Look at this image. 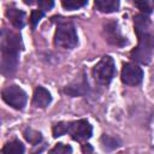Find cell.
Masks as SVG:
<instances>
[{
    "instance_id": "17",
    "label": "cell",
    "mask_w": 154,
    "mask_h": 154,
    "mask_svg": "<svg viewBox=\"0 0 154 154\" xmlns=\"http://www.w3.org/2000/svg\"><path fill=\"white\" fill-rule=\"evenodd\" d=\"M67 125H69V122H58V123H55L52 128L53 137L58 138V137L67 134Z\"/></svg>"
},
{
    "instance_id": "2",
    "label": "cell",
    "mask_w": 154,
    "mask_h": 154,
    "mask_svg": "<svg viewBox=\"0 0 154 154\" xmlns=\"http://www.w3.org/2000/svg\"><path fill=\"white\" fill-rule=\"evenodd\" d=\"M23 40L18 32L11 31L8 29L1 30V73L5 77H11L18 67L19 53L23 49Z\"/></svg>"
},
{
    "instance_id": "16",
    "label": "cell",
    "mask_w": 154,
    "mask_h": 154,
    "mask_svg": "<svg viewBox=\"0 0 154 154\" xmlns=\"http://www.w3.org/2000/svg\"><path fill=\"white\" fill-rule=\"evenodd\" d=\"M85 5H88L87 0H63L61 1V6L65 10H69V11L78 10V8H81Z\"/></svg>"
},
{
    "instance_id": "23",
    "label": "cell",
    "mask_w": 154,
    "mask_h": 154,
    "mask_svg": "<svg viewBox=\"0 0 154 154\" xmlns=\"http://www.w3.org/2000/svg\"><path fill=\"white\" fill-rule=\"evenodd\" d=\"M119 154H125V153H119Z\"/></svg>"
},
{
    "instance_id": "20",
    "label": "cell",
    "mask_w": 154,
    "mask_h": 154,
    "mask_svg": "<svg viewBox=\"0 0 154 154\" xmlns=\"http://www.w3.org/2000/svg\"><path fill=\"white\" fill-rule=\"evenodd\" d=\"M134 4H135L136 7H138L141 13L147 14V16H149V13L153 11V6H154V1L149 2V1H146V0H143V1H135Z\"/></svg>"
},
{
    "instance_id": "13",
    "label": "cell",
    "mask_w": 154,
    "mask_h": 154,
    "mask_svg": "<svg viewBox=\"0 0 154 154\" xmlns=\"http://www.w3.org/2000/svg\"><path fill=\"white\" fill-rule=\"evenodd\" d=\"M1 152L2 154H24L25 147L18 138H13L4 144Z\"/></svg>"
},
{
    "instance_id": "19",
    "label": "cell",
    "mask_w": 154,
    "mask_h": 154,
    "mask_svg": "<svg viewBox=\"0 0 154 154\" xmlns=\"http://www.w3.org/2000/svg\"><path fill=\"white\" fill-rule=\"evenodd\" d=\"M46 12L41 11V10H32L31 13H30V18H29V22L31 24V29L35 30L36 29V25L38 24V22L42 19V17L45 16Z\"/></svg>"
},
{
    "instance_id": "14",
    "label": "cell",
    "mask_w": 154,
    "mask_h": 154,
    "mask_svg": "<svg viewBox=\"0 0 154 154\" xmlns=\"http://www.w3.org/2000/svg\"><path fill=\"white\" fill-rule=\"evenodd\" d=\"M120 144H122V142H120V140L118 137H114V136H111V135H106V134H103L100 137V146L106 152H112V150L119 148Z\"/></svg>"
},
{
    "instance_id": "5",
    "label": "cell",
    "mask_w": 154,
    "mask_h": 154,
    "mask_svg": "<svg viewBox=\"0 0 154 154\" xmlns=\"http://www.w3.org/2000/svg\"><path fill=\"white\" fill-rule=\"evenodd\" d=\"M1 97L8 106L18 111L23 109L28 101L26 93L24 91V89H22L17 84L6 85L1 91Z\"/></svg>"
},
{
    "instance_id": "11",
    "label": "cell",
    "mask_w": 154,
    "mask_h": 154,
    "mask_svg": "<svg viewBox=\"0 0 154 154\" xmlns=\"http://www.w3.org/2000/svg\"><path fill=\"white\" fill-rule=\"evenodd\" d=\"M25 12L14 7L10 6L6 10V17L10 20V23L16 28V29H23L25 25Z\"/></svg>"
},
{
    "instance_id": "15",
    "label": "cell",
    "mask_w": 154,
    "mask_h": 154,
    "mask_svg": "<svg viewBox=\"0 0 154 154\" xmlns=\"http://www.w3.org/2000/svg\"><path fill=\"white\" fill-rule=\"evenodd\" d=\"M23 136H24L25 141L32 146H38L43 140L42 134L35 129H31V128H25L23 131Z\"/></svg>"
},
{
    "instance_id": "21",
    "label": "cell",
    "mask_w": 154,
    "mask_h": 154,
    "mask_svg": "<svg viewBox=\"0 0 154 154\" xmlns=\"http://www.w3.org/2000/svg\"><path fill=\"white\" fill-rule=\"evenodd\" d=\"M37 5H38V10L46 12V11H49V10L53 8V6H54V1L41 0V1H37Z\"/></svg>"
},
{
    "instance_id": "12",
    "label": "cell",
    "mask_w": 154,
    "mask_h": 154,
    "mask_svg": "<svg viewBox=\"0 0 154 154\" xmlns=\"http://www.w3.org/2000/svg\"><path fill=\"white\" fill-rule=\"evenodd\" d=\"M119 1L118 0H96L94 2V7L103 13H112L119 10Z\"/></svg>"
},
{
    "instance_id": "10",
    "label": "cell",
    "mask_w": 154,
    "mask_h": 154,
    "mask_svg": "<svg viewBox=\"0 0 154 154\" xmlns=\"http://www.w3.org/2000/svg\"><path fill=\"white\" fill-rule=\"evenodd\" d=\"M52 102V94L42 85H37L34 89V94H32V106L37 107V108H46L51 105Z\"/></svg>"
},
{
    "instance_id": "3",
    "label": "cell",
    "mask_w": 154,
    "mask_h": 154,
    "mask_svg": "<svg viewBox=\"0 0 154 154\" xmlns=\"http://www.w3.org/2000/svg\"><path fill=\"white\" fill-rule=\"evenodd\" d=\"M52 22L57 23V29L53 37L54 46L64 49H73L78 45V36L73 22L60 16L52 17Z\"/></svg>"
},
{
    "instance_id": "18",
    "label": "cell",
    "mask_w": 154,
    "mask_h": 154,
    "mask_svg": "<svg viewBox=\"0 0 154 154\" xmlns=\"http://www.w3.org/2000/svg\"><path fill=\"white\" fill-rule=\"evenodd\" d=\"M71 153H72V147L70 144H65L61 142H58L49 150V154H71Z\"/></svg>"
},
{
    "instance_id": "22",
    "label": "cell",
    "mask_w": 154,
    "mask_h": 154,
    "mask_svg": "<svg viewBox=\"0 0 154 154\" xmlns=\"http://www.w3.org/2000/svg\"><path fill=\"white\" fill-rule=\"evenodd\" d=\"M93 147H91V144H89V143H83L82 144V152L84 153V154H91L93 153Z\"/></svg>"
},
{
    "instance_id": "8",
    "label": "cell",
    "mask_w": 154,
    "mask_h": 154,
    "mask_svg": "<svg viewBox=\"0 0 154 154\" xmlns=\"http://www.w3.org/2000/svg\"><path fill=\"white\" fill-rule=\"evenodd\" d=\"M120 79L125 85H138L143 79V70L135 63H124L120 72Z\"/></svg>"
},
{
    "instance_id": "1",
    "label": "cell",
    "mask_w": 154,
    "mask_h": 154,
    "mask_svg": "<svg viewBox=\"0 0 154 154\" xmlns=\"http://www.w3.org/2000/svg\"><path fill=\"white\" fill-rule=\"evenodd\" d=\"M134 30L138 43L130 52V58L138 64L147 65L150 63L154 53V28L149 16L143 13L136 14L134 17Z\"/></svg>"
},
{
    "instance_id": "4",
    "label": "cell",
    "mask_w": 154,
    "mask_h": 154,
    "mask_svg": "<svg viewBox=\"0 0 154 154\" xmlns=\"http://www.w3.org/2000/svg\"><path fill=\"white\" fill-rule=\"evenodd\" d=\"M116 63L111 55H103L100 61L93 67L91 76L95 83L100 87H107L116 76Z\"/></svg>"
},
{
    "instance_id": "7",
    "label": "cell",
    "mask_w": 154,
    "mask_h": 154,
    "mask_svg": "<svg viewBox=\"0 0 154 154\" xmlns=\"http://www.w3.org/2000/svg\"><path fill=\"white\" fill-rule=\"evenodd\" d=\"M67 134L71 136L73 141L84 142L88 141L93 135V126L87 119H78L73 122H69Z\"/></svg>"
},
{
    "instance_id": "9",
    "label": "cell",
    "mask_w": 154,
    "mask_h": 154,
    "mask_svg": "<svg viewBox=\"0 0 154 154\" xmlns=\"http://www.w3.org/2000/svg\"><path fill=\"white\" fill-rule=\"evenodd\" d=\"M63 91H64V94H66L67 96H71V97L88 95L89 91H90V88H89V83H88V79H87L85 75L83 73L82 77L76 78L70 84L65 85Z\"/></svg>"
},
{
    "instance_id": "6",
    "label": "cell",
    "mask_w": 154,
    "mask_h": 154,
    "mask_svg": "<svg viewBox=\"0 0 154 154\" xmlns=\"http://www.w3.org/2000/svg\"><path fill=\"white\" fill-rule=\"evenodd\" d=\"M102 36L112 46L125 47L129 43L128 37L122 34L120 26H119L117 20H107L106 23H103V25H102Z\"/></svg>"
}]
</instances>
